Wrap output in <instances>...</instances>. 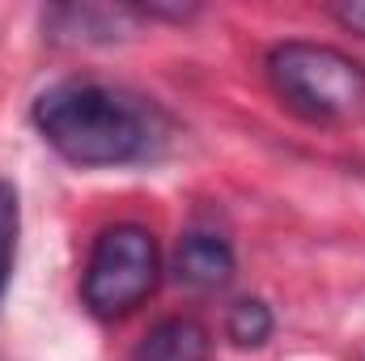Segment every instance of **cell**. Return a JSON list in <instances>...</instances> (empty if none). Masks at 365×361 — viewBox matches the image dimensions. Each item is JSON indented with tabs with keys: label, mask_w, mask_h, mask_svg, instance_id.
<instances>
[{
	"label": "cell",
	"mask_w": 365,
	"mask_h": 361,
	"mask_svg": "<svg viewBox=\"0 0 365 361\" xmlns=\"http://www.w3.org/2000/svg\"><path fill=\"white\" fill-rule=\"evenodd\" d=\"M208 332L195 319H162L136 349L132 361H204Z\"/></svg>",
	"instance_id": "6"
},
{
	"label": "cell",
	"mask_w": 365,
	"mask_h": 361,
	"mask_svg": "<svg viewBox=\"0 0 365 361\" xmlns=\"http://www.w3.org/2000/svg\"><path fill=\"white\" fill-rule=\"evenodd\" d=\"M272 90L306 119H344L365 106V68L327 43H280L268 56Z\"/></svg>",
	"instance_id": "2"
},
{
	"label": "cell",
	"mask_w": 365,
	"mask_h": 361,
	"mask_svg": "<svg viewBox=\"0 0 365 361\" xmlns=\"http://www.w3.org/2000/svg\"><path fill=\"white\" fill-rule=\"evenodd\" d=\"M158 276H162L158 238L145 225H110L98 234L90 251L81 298L98 319H123L158 289Z\"/></svg>",
	"instance_id": "3"
},
{
	"label": "cell",
	"mask_w": 365,
	"mask_h": 361,
	"mask_svg": "<svg viewBox=\"0 0 365 361\" xmlns=\"http://www.w3.org/2000/svg\"><path fill=\"white\" fill-rule=\"evenodd\" d=\"M272 310L259 302V298H242V302H234L230 306V319H225V332H230V340L234 345H242V349H259V345H268L272 340Z\"/></svg>",
	"instance_id": "7"
},
{
	"label": "cell",
	"mask_w": 365,
	"mask_h": 361,
	"mask_svg": "<svg viewBox=\"0 0 365 361\" xmlns=\"http://www.w3.org/2000/svg\"><path fill=\"white\" fill-rule=\"evenodd\" d=\"M331 17H336L344 30H353V34H361V39H365V0H353V4H336V9H331Z\"/></svg>",
	"instance_id": "9"
},
{
	"label": "cell",
	"mask_w": 365,
	"mask_h": 361,
	"mask_svg": "<svg viewBox=\"0 0 365 361\" xmlns=\"http://www.w3.org/2000/svg\"><path fill=\"white\" fill-rule=\"evenodd\" d=\"M136 17H140L136 4H119V9L64 4V9H51L47 26H51V39H60V43H110V39H119V30L132 26Z\"/></svg>",
	"instance_id": "4"
},
{
	"label": "cell",
	"mask_w": 365,
	"mask_h": 361,
	"mask_svg": "<svg viewBox=\"0 0 365 361\" xmlns=\"http://www.w3.org/2000/svg\"><path fill=\"white\" fill-rule=\"evenodd\" d=\"M34 128L73 166H132L166 141V123L149 98L102 81L47 86L34 98Z\"/></svg>",
	"instance_id": "1"
},
{
	"label": "cell",
	"mask_w": 365,
	"mask_h": 361,
	"mask_svg": "<svg viewBox=\"0 0 365 361\" xmlns=\"http://www.w3.org/2000/svg\"><path fill=\"white\" fill-rule=\"evenodd\" d=\"M17 230H21V204H17V187L0 179V302L13 276V260H17Z\"/></svg>",
	"instance_id": "8"
},
{
	"label": "cell",
	"mask_w": 365,
	"mask_h": 361,
	"mask_svg": "<svg viewBox=\"0 0 365 361\" xmlns=\"http://www.w3.org/2000/svg\"><path fill=\"white\" fill-rule=\"evenodd\" d=\"M175 276L195 289H221L234 276V251L217 234H187L175 251Z\"/></svg>",
	"instance_id": "5"
}]
</instances>
